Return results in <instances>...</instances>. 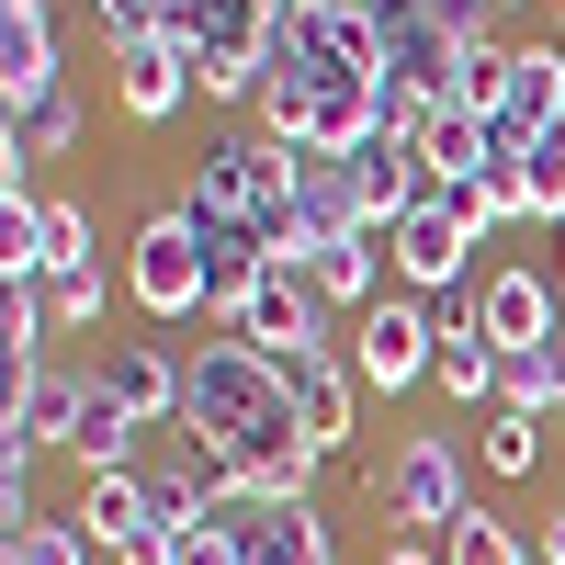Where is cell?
Instances as JSON below:
<instances>
[{
	"mask_svg": "<svg viewBox=\"0 0 565 565\" xmlns=\"http://www.w3.org/2000/svg\"><path fill=\"white\" fill-rule=\"evenodd\" d=\"M260 136L282 148H373L385 136V34H373L351 0H282L271 23V79L249 103Z\"/></svg>",
	"mask_w": 565,
	"mask_h": 565,
	"instance_id": "1",
	"label": "cell"
},
{
	"mask_svg": "<svg viewBox=\"0 0 565 565\" xmlns=\"http://www.w3.org/2000/svg\"><path fill=\"white\" fill-rule=\"evenodd\" d=\"M181 204H204L226 226H249L271 260H306V226H295V148L260 125H215L193 148V181H181Z\"/></svg>",
	"mask_w": 565,
	"mask_h": 565,
	"instance_id": "2",
	"label": "cell"
},
{
	"mask_svg": "<svg viewBox=\"0 0 565 565\" xmlns=\"http://www.w3.org/2000/svg\"><path fill=\"white\" fill-rule=\"evenodd\" d=\"M373 509L407 532V543H430V532H452L463 509H476V452H463L452 430H407L385 463H373Z\"/></svg>",
	"mask_w": 565,
	"mask_h": 565,
	"instance_id": "3",
	"label": "cell"
},
{
	"mask_svg": "<svg viewBox=\"0 0 565 565\" xmlns=\"http://www.w3.org/2000/svg\"><path fill=\"white\" fill-rule=\"evenodd\" d=\"M125 306L148 317V328H193V317H204V238H193V215H181V204H159V215L125 238Z\"/></svg>",
	"mask_w": 565,
	"mask_h": 565,
	"instance_id": "4",
	"label": "cell"
},
{
	"mask_svg": "<svg viewBox=\"0 0 565 565\" xmlns=\"http://www.w3.org/2000/svg\"><path fill=\"white\" fill-rule=\"evenodd\" d=\"M430 362H441V306H430V295H385V306L351 317V373H362L373 396L430 385Z\"/></svg>",
	"mask_w": 565,
	"mask_h": 565,
	"instance_id": "5",
	"label": "cell"
},
{
	"mask_svg": "<svg viewBox=\"0 0 565 565\" xmlns=\"http://www.w3.org/2000/svg\"><path fill=\"white\" fill-rule=\"evenodd\" d=\"M385 238H396V295H430V306H452V295H463V271H476V249H487L441 193H430V204H407Z\"/></svg>",
	"mask_w": 565,
	"mask_h": 565,
	"instance_id": "6",
	"label": "cell"
},
{
	"mask_svg": "<svg viewBox=\"0 0 565 565\" xmlns=\"http://www.w3.org/2000/svg\"><path fill=\"white\" fill-rule=\"evenodd\" d=\"M238 340H260V351H295V362H328V295L306 282V260H271L249 295H238Z\"/></svg>",
	"mask_w": 565,
	"mask_h": 565,
	"instance_id": "7",
	"label": "cell"
},
{
	"mask_svg": "<svg viewBox=\"0 0 565 565\" xmlns=\"http://www.w3.org/2000/svg\"><path fill=\"white\" fill-rule=\"evenodd\" d=\"M193 45H181V34H125L114 45V114L125 125H170L181 103H193Z\"/></svg>",
	"mask_w": 565,
	"mask_h": 565,
	"instance_id": "8",
	"label": "cell"
},
{
	"mask_svg": "<svg viewBox=\"0 0 565 565\" xmlns=\"http://www.w3.org/2000/svg\"><path fill=\"white\" fill-rule=\"evenodd\" d=\"M45 90H68V57H57V0H0V103L34 114Z\"/></svg>",
	"mask_w": 565,
	"mask_h": 565,
	"instance_id": "9",
	"label": "cell"
},
{
	"mask_svg": "<svg viewBox=\"0 0 565 565\" xmlns=\"http://www.w3.org/2000/svg\"><path fill=\"white\" fill-rule=\"evenodd\" d=\"M215 521H238V554L249 565H340L317 498H238V509H215Z\"/></svg>",
	"mask_w": 565,
	"mask_h": 565,
	"instance_id": "10",
	"label": "cell"
},
{
	"mask_svg": "<svg viewBox=\"0 0 565 565\" xmlns=\"http://www.w3.org/2000/svg\"><path fill=\"white\" fill-rule=\"evenodd\" d=\"M79 90H45L34 114H0V204H34V170L79 148Z\"/></svg>",
	"mask_w": 565,
	"mask_h": 565,
	"instance_id": "11",
	"label": "cell"
},
{
	"mask_svg": "<svg viewBox=\"0 0 565 565\" xmlns=\"http://www.w3.org/2000/svg\"><path fill=\"white\" fill-rule=\"evenodd\" d=\"M79 407H90V362H45V373H12V407H0V441H79Z\"/></svg>",
	"mask_w": 565,
	"mask_h": 565,
	"instance_id": "12",
	"label": "cell"
},
{
	"mask_svg": "<svg viewBox=\"0 0 565 565\" xmlns=\"http://www.w3.org/2000/svg\"><path fill=\"white\" fill-rule=\"evenodd\" d=\"M271 373H282V396H295L306 441L340 463V452H351V418H362V373H351V362H295V351H271Z\"/></svg>",
	"mask_w": 565,
	"mask_h": 565,
	"instance_id": "13",
	"label": "cell"
},
{
	"mask_svg": "<svg viewBox=\"0 0 565 565\" xmlns=\"http://www.w3.org/2000/svg\"><path fill=\"white\" fill-rule=\"evenodd\" d=\"M476 317H487V340L498 351H543L554 340V271H532V260H498L487 282H476Z\"/></svg>",
	"mask_w": 565,
	"mask_h": 565,
	"instance_id": "14",
	"label": "cell"
},
{
	"mask_svg": "<svg viewBox=\"0 0 565 565\" xmlns=\"http://www.w3.org/2000/svg\"><path fill=\"white\" fill-rule=\"evenodd\" d=\"M295 226H306V249H328V238H362V181H351V159L340 148H295Z\"/></svg>",
	"mask_w": 565,
	"mask_h": 565,
	"instance_id": "15",
	"label": "cell"
},
{
	"mask_svg": "<svg viewBox=\"0 0 565 565\" xmlns=\"http://www.w3.org/2000/svg\"><path fill=\"white\" fill-rule=\"evenodd\" d=\"M90 373H103V396H114L125 418H148V430H170V418H181V351H159V340H114Z\"/></svg>",
	"mask_w": 565,
	"mask_h": 565,
	"instance_id": "16",
	"label": "cell"
},
{
	"mask_svg": "<svg viewBox=\"0 0 565 565\" xmlns=\"http://www.w3.org/2000/svg\"><path fill=\"white\" fill-rule=\"evenodd\" d=\"M351 181H362V215H373V226H396L407 204L441 193V170L418 159V136H373V148H351Z\"/></svg>",
	"mask_w": 565,
	"mask_h": 565,
	"instance_id": "17",
	"label": "cell"
},
{
	"mask_svg": "<svg viewBox=\"0 0 565 565\" xmlns=\"http://www.w3.org/2000/svg\"><path fill=\"white\" fill-rule=\"evenodd\" d=\"M68 521H79L90 543H103V554H125L136 532H159V487H148V463H136V476H90Z\"/></svg>",
	"mask_w": 565,
	"mask_h": 565,
	"instance_id": "18",
	"label": "cell"
},
{
	"mask_svg": "<svg viewBox=\"0 0 565 565\" xmlns=\"http://www.w3.org/2000/svg\"><path fill=\"white\" fill-rule=\"evenodd\" d=\"M430 385L452 396V407H498V340H487V317L476 306H441V362H430Z\"/></svg>",
	"mask_w": 565,
	"mask_h": 565,
	"instance_id": "19",
	"label": "cell"
},
{
	"mask_svg": "<svg viewBox=\"0 0 565 565\" xmlns=\"http://www.w3.org/2000/svg\"><path fill=\"white\" fill-rule=\"evenodd\" d=\"M79 476H136L148 463V418H125L114 396H103V373H90V407H79Z\"/></svg>",
	"mask_w": 565,
	"mask_h": 565,
	"instance_id": "20",
	"label": "cell"
},
{
	"mask_svg": "<svg viewBox=\"0 0 565 565\" xmlns=\"http://www.w3.org/2000/svg\"><path fill=\"white\" fill-rule=\"evenodd\" d=\"M543 430L554 418H532V407H487L476 418V476H543Z\"/></svg>",
	"mask_w": 565,
	"mask_h": 565,
	"instance_id": "21",
	"label": "cell"
},
{
	"mask_svg": "<svg viewBox=\"0 0 565 565\" xmlns=\"http://www.w3.org/2000/svg\"><path fill=\"white\" fill-rule=\"evenodd\" d=\"M441 565H532V543H521V521H498V509L476 498V509L441 532Z\"/></svg>",
	"mask_w": 565,
	"mask_h": 565,
	"instance_id": "22",
	"label": "cell"
},
{
	"mask_svg": "<svg viewBox=\"0 0 565 565\" xmlns=\"http://www.w3.org/2000/svg\"><path fill=\"white\" fill-rule=\"evenodd\" d=\"M521 204H532V226H565V114L521 148Z\"/></svg>",
	"mask_w": 565,
	"mask_h": 565,
	"instance_id": "23",
	"label": "cell"
},
{
	"mask_svg": "<svg viewBox=\"0 0 565 565\" xmlns=\"http://www.w3.org/2000/svg\"><path fill=\"white\" fill-rule=\"evenodd\" d=\"M45 340H57V317H45V282H23V295L0 306V362H12V373H45Z\"/></svg>",
	"mask_w": 565,
	"mask_h": 565,
	"instance_id": "24",
	"label": "cell"
},
{
	"mask_svg": "<svg viewBox=\"0 0 565 565\" xmlns=\"http://www.w3.org/2000/svg\"><path fill=\"white\" fill-rule=\"evenodd\" d=\"M34 226H45V282H57V271H90V260H103V249H90V204L45 193V204H34Z\"/></svg>",
	"mask_w": 565,
	"mask_h": 565,
	"instance_id": "25",
	"label": "cell"
},
{
	"mask_svg": "<svg viewBox=\"0 0 565 565\" xmlns=\"http://www.w3.org/2000/svg\"><path fill=\"white\" fill-rule=\"evenodd\" d=\"M103 543H90L79 521H23V532H0V565H90Z\"/></svg>",
	"mask_w": 565,
	"mask_h": 565,
	"instance_id": "26",
	"label": "cell"
},
{
	"mask_svg": "<svg viewBox=\"0 0 565 565\" xmlns=\"http://www.w3.org/2000/svg\"><path fill=\"white\" fill-rule=\"evenodd\" d=\"M34 204H45V193H34ZM34 204H0V282H12V295L45 282V226H34Z\"/></svg>",
	"mask_w": 565,
	"mask_h": 565,
	"instance_id": "27",
	"label": "cell"
},
{
	"mask_svg": "<svg viewBox=\"0 0 565 565\" xmlns=\"http://www.w3.org/2000/svg\"><path fill=\"white\" fill-rule=\"evenodd\" d=\"M498 407L554 418V351H498Z\"/></svg>",
	"mask_w": 565,
	"mask_h": 565,
	"instance_id": "28",
	"label": "cell"
},
{
	"mask_svg": "<svg viewBox=\"0 0 565 565\" xmlns=\"http://www.w3.org/2000/svg\"><path fill=\"white\" fill-rule=\"evenodd\" d=\"M103 306H114L103 260H90V271H57V282H45V317H57V328H103Z\"/></svg>",
	"mask_w": 565,
	"mask_h": 565,
	"instance_id": "29",
	"label": "cell"
},
{
	"mask_svg": "<svg viewBox=\"0 0 565 565\" xmlns=\"http://www.w3.org/2000/svg\"><path fill=\"white\" fill-rule=\"evenodd\" d=\"M430 23H441L452 45H487V34H498V0H430Z\"/></svg>",
	"mask_w": 565,
	"mask_h": 565,
	"instance_id": "30",
	"label": "cell"
},
{
	"mask_svg": "<svg viewBox=\"0 0 565 565\" xmlns=\"http://www.w3.org/2000/svg\"><path fill=\"white\" fill-rule=\"evenodd\" d=\"M181 565H249L238 554V521H193V532H181Z\"/></svg>",
	"mask_w": 565,
	"mask_h": 565,
	"instance_id": "31",
	"label": "cell"
},
{
	"mask_svg": "<svg viewBox=\"0 0 565 565\" xmlns=\"http://www.w3.org/2000/svg\"><path fill=\"white\" fill-rule=\"evenodd\" d=\"M114 565H181V532H136V543H125Z\"/></svg>",
	"mask_w": 565,
	"mask_h": 565,
	"instance_id": "32",
	"label": "cell"
},
{
	"mask_svg": "<svg viewBox=\"0 0 565 565\" xmlns=\"http://www.w3.org/2000/svg\"><path fill=\"white\" fill-rule=\"evenodd\" d=\"M532 565H565V498L543 509V532H532Z\"/></svg>",
	"mask_w": 565,
	"mask_h": 565,
	"instance_id": "33",
	"label": "cell"
},
{
	"mask_svg": "<svg viewBox=\"0 0 565 565\" xmlns=\"http://www.w3.org/2000/svg\"><path fill=\"white\" fill-rule=\"evenodd\" d=\"M543 351H554V418H565V328H554V340H543Z\"/></svg>",
	"mask_w": 565,
	"mask_h": 565,
	"instance_id": "34",
	"label": "cell"
},
{
	"mask_svg": "<svg viewBox=\"0 0 565 565\" xmlns=\"http://www.w3.org/2000/svg\"><path fill=\"white\" fill-rule=\"evenodd\" d=\"M554 45H565V0H554Z\"/></svg>",
	"mask_w": 565,
	"mask_h": 565,
	"instance_id": "35",
	"label": "cell"
},
{
	"mask_svg": "<svg viewBox=\"0 0 565 565\" xmlns=\"http://www.w3.org/2000/svg\"><path fill=\"white\" fill-rule=\"evenodd\" d=\"M351 12H362V0H351Z\"/></svg>",
	"mask_w": 565,
	"mask_h": 565,
	"instance_id": "36",
	"label": "cell"
}]
</instances>
